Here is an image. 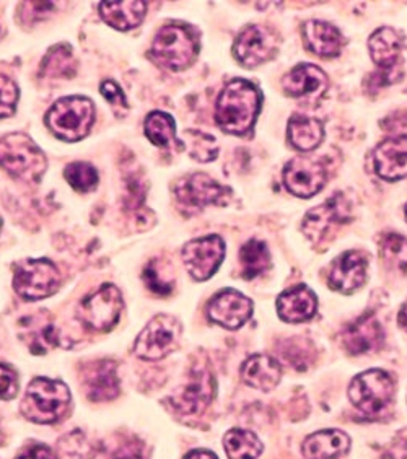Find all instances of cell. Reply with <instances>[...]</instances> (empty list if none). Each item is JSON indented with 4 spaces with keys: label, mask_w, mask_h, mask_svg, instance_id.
Instances as JSON below:
<instances>
[{
    "label": "cell",
    "mask_w": 407,
    "mask_h": 459,
    "mask_svg": "<svg viewBox=\"0 0 407 459\" xmlns=\"http://www.w3.org/2000/svg\"><path fill=\"white\" fill-rule=\"evenodd\" d=\"M328 181L326 167L316 159L297 157L283 169V185L297 197L308 199L318 195Z\"/></svg>",
    "instance_id": "12"
},
{
    "label": "cell",
    "mask_w": 407,
    "mask_h": 459,
    "mask_svg": "<svg viewBox=\"0 0 407 459\" xmlns=\"http://www.w3.org/2000/svg\"><path fill=\"white\" fill-rule=\"evenodd\" d=\"M181 339V325L175 316L159 315L142 331L135 344L134 352L143 360H160L169 353L177 351Z\"/></svg>",
    "instance_id": "8"
},
{
    "label": "cell",
    "mask_w": 407,
    "mask_h": 459,
    "mask_svg": "<svg viewBox=\"0 0 407 459\" xmlns=\"http://www.w3.org/2000/svg\"><path fill=\"white\" fill-rule=\"evenodd\" d=\"M15 459H56V456L45 445H33L22 451Z\"/></svg>",
    "instance_id": "41"
},
{
    "label": "cell",
    "mask_w": 407,
    "mask_h": 459,
    "mask_svg": "<svg viewBox=\"0 0 407 459\" xmlns=\"http://www.w3.org/2000/svg\"><path fill=\"white\" fill-rule=\"evenodd\" d=\"M207 315L213 323L235 331L248 323L253 315V301L239 291L227 289L213 297L207 307Z\"/></svg>",
    "instance_id": "16"
},
{
    "label": "cell",
    "mask_w": 407,
    "mask_h": 459,
    "mask_svg": "<svg viewBox=\"0 0 407 459\" xmlns=\"http://www.w3.org/2000/svg\"><path fill=\"white\" fill-rule=\"evenodd\" d=\"M18 393V377L7 365L0 363V401H10Z\"/></svg>",
    "instance_id": "39"
},
{
    "label": "cell",
    "mask_w": 407,
    "mask_h": 459,
    "mask_svg": "<svg viewBox=\"0 0 407 459\" xmlns=\"http://www.w3.org/2000/svg\"><path fill=\"white\" fill-rule=\"evenodd\" d=\"M0 443H2V430H0Z\"/></svg>",
    "instance_id": "45"
},
{
    "label": "cell",
    "mask_w": 407,
    "mask_h": 459,
    "mask_svg": "<svg viewBox=\"0 0 407 459\" xmlns=\"http://www.w3.org/2000/svg\"><path fill=\"white\" fill-rule=\"evenodd\" d=\"M65 179L69 181V185L79 191V193H89L93 191L98 185V173L95 167H91L90 163L85 161H75L71 163L65 173H64Z\"/></svg>",
    "instance_id": "35"
},
{
    "label": "cell",
    "mask_w": 407,
    "mask_h": 459,
    "mask_svg": "<svg viewBox=\"0 0 407 459\" xmlns=\"http://www.w3.org/2000/svg\"><path fill=\"white\" fill-rule=\"evenodd\" d=\"M277 53V38L274 33L261 25H251L239 33L233 54L245 67H256L274 57Z\"/></svg>",
    "instance_id": "14"
},
{
    "label": "cell",
    "mask_w": 407,
    "mask_h": 459,
    "mask_svg": "<svg viewBox=\"0 0 407 459\" xmlns=\"http://www.w3.org/2000/svg\"><path fill=\"white\" fill-rule=\"evenodd\" d=\"M0 167L25 183H36L48 169L45 153L27 134L13 133L0 139Z\"/></svg>",
    "instance_id": "3"
},
{
    "label": "cell",
    "mask_w": 407,
    "mask_h": 459,
    "mask_svg": "<svg viewBox=\"0 0 407 459\" xmlns=\"http://www.w3.org/2000/svg\"><path fill=\"white\" fill-rule=\"evenodd\" d=\"M61 285L57 267L48 259H27L15 267L13 289L25 300H43L54 295Z\"/></svg>",
    "instance_id": "7"
},
{
    "label": "cell",
    "mask_w": 407,
    "mask_h": 459,
    "mask_svg": "<svg viewBox=\"0 0 407 459\" xmlns=\"http://www.w3.org/2000/svg\"><path fill=\"white\" fill-rule=\"evenodd\" d=\"M349 217H351L349 203L345 201L344 195H336L328 203L321 204L305 215L303 233L313 243H319L321 239L328 238L333 230L349 221Z\"/></svg>",
    "instance_id": "15"
},
{
    "label": "cell",
    "mask_w": 407,
    "mask_h": 459,
    "mask_svg": "<svg viewBox=\"0 0 407 459\" xmlns=\"http://www.w3.org/2000/svg\"><path fill=\"white\" fill-rule=\"evenodd\" d=\"M185 459H217V456L211 453V451L205 450H195L191 451L189 455H186Z\"/></svg>",
    "instance_id": "42"
},
{
    "label": "cell",
    "mask_w": 407,
    "mask_h": 459,
    "mask_svg": "<svg viewBox=\"0 0 407 459\" xmlns=\"http://www.w3.org/2000/svg\"><path fill=\"white\" fill-rule=\"evenodd\" d=\"M301 33L307 48L319 57H336L344 46V38L341 31L326 22L308 20L303 25Z\"/></svg>",
    "instance_id": "24"
},
{
    "label": "cell",
    "mask_w": 407,
    "mask_h": 459,
    "mask_svg": "<svg viewBox=\"0 0 407 459\" xmlns=\"http://www.w3.org/2000/svg\"><path fill=\"white\" fill-rule=\"evenodd\" d=\"M241 378L251 388L271 391L282 378V368L273 357L256 353V355H251L248 360L243 363Z\"/></svg>",
    "instance_id": "25"
},
{
    "label": "cell",
    "mask_w": 407,
    "mask_h": 459,
    "mask_svg": "<svg viewBox=\"0 0 407 459\" xmlns=\"http://www.w3.org/2000/svg\"><path fill=\"white\" fill-rule=\"evenodd\" d=\"M380 257L390 271L407 275V239L404 237L396 233L385 235L380 243Z\"/></svg>",
    "instance_id": "32"
},
{
    "label": "cell",
    "mask_w": 407,
    "mask_h": 459,
    "mask_svg": "<svg viewBox=\"0 0 407 459\" xmlns=\"http://www.w3.org/2000/svg\"><path fill=\"white\" fill-rule=\"evenodd\" d=\"M406 221H407V205H406Z\"/></svg>",
    "instance_id": "47"
},
{
    "label": "cell",
    "mask_w": 407,
    "mask_h": 459,
    "mask_svg": "<svg viewBox=\"0 0 407 459\" xmlns=\"http://www.w3.org/2000/svg\"><path fill=\"white\" fill-rule=\"evenodd\" d=\"M373 167L378 177L398 181L407 177V135L381 142L373 153Z\"/></svg>",
    "instance_id": "20"
},
{
    "label": "cell",
    "mask_w": 407,
    "mask_h": 459,
    "mask_svg": "<svg viewBox=\"0 0 407 459\" xmlns=\"http://www.w3.org/2000/svg\"><path fill=\"white\" fill-rule=\"evenodd\" d=\"M223 448L229 459H256L264 446L255 433L233 429L225 433Z\"/></svg>",
    "instance_id": "29"
},
{
    "label": "cell",
    "mask_w": 407,
    "mask_h": 459,
    "mask_svg": "<svg viewBox=\"0 0 407 459\" xmlns=\"http://www.w3.org/2000/svg\"><path fill=\"white\" fill-rule=\"evenodd\" d=\"M147 13V2L127 0V2H101L100 15L115 30L127 31L139 27Z\"/></svg>",
    "instance_id": "27"
},
{
    "label": "cell",
    "mask_w": 407,
    "mask_h": 459,
    "mask_svg": "<svg viewBox=\"0 0 407 459\" xmlns=\"http://www.w3.org/2000/svg\"><path fill=\"white\" fill-rule=\"evenodd\" d=\"M325 137L323 124L307 116H292L289 123V141L297 151L310 152L316 149Z\"/></svg>",
    "instance_id": "28"
},
{
    "label": "cell",
    "mask_w": 407,
    "mask_h": 459,
    "mask_svg": "<svg viewBox=\"0 0 407 459\" xmlns=\"http://www.w3.org/2000/svg\"><path fill=\"white\" fill-rule=\"evenodd\" d=\"M145 135L157 147H173L177 143V127L173 117L167 113L153 111L145 119Z\"/></svg>",
    "instance_id": "31"
},
{
    "label": "cell",
    "mask_w": 407,
    "mask_h": 459,
    "mask_svg": "<svg viewBox=\"0 0 407 459\" xmlns=\"http://www.w3.org/2000/svg\"><path fill=\"white\" fill-rule=\"evenodd\" d=\"M185 143H186L189 157H193L201 163L212 161L219 155V143L215 141V137L209 134H204L201 131H187L185 133Z\"/></svg>",
    "instance_id": "34"
},
{
    "label": "cell",
    "mask_w": 407,
    "mask_h": 459,
    "mask_svg": "<svg viewBox=\"0 0 407 459\" xmlns=\"http://www.w3.org/2000/svg\"><path fill=\"white\" fill-rule=\"evenodd\" d=\"M241 275L245 279H256L257 275L264 274L271 267V255L264 241L249 239L239 251Z\"/></svg>",
    "instance_id": "30"
},
{
    "label": "cell",
    "mask_w": 407,
    "mask_h": 459,
    "mask_svg": "<svg viewBox=\"0 0 407 459\" xmlns=\"http://www.w3.org/2000/svg\"><path fill=\"white\" fill-rule=\"evenodd\" d=\"M199 46L195 35L186 28L169 25L161 28L153 43L151 56L153 61L169 71H183L195 62Z\"/></svg>",
    "instance_id": "5"
},
{
    "label": "cell",
    "mask_w": 407,
    "mask_h": 459,
    "mask_svg": "<svg viewBox=\"0 0 407 459\" xmlns=\"http://www.w3.org/2000/svg\"><path fill=\"white\" fill-rule=\"evenodd\" d=\"M143 281H145L147 287H149L153 293L169 295V291L173 290V283L169 282L167 279H163V277L160 275L159 269H157L155 263H151L149 267L145 269Z\"/></svg>",
    "instance_id": "40"
},
{
    "label": "cell",
    "mask_w": 407,
    "mask_h": 459,
    "mask_svg": "<svg viewBox=\"0 0 407 459\" xmlns=\"http://www.w3.org/2000/svg\"><path fill=\"white\" fill-rule=\"evenodd\" d=\"M385 339L383 326L377 316L372 313H367L342 331V344L345 351L352 355H362V353L377 351Z\"/></svg>",
    "instance_id": "19"
},
{
    "label": "cell",
    "mask_w": 407,
    "mask_h": 459,
    "mask_svg": "<svg viewBox=\"0 0 407 459\" xmlns=\"http://www.w3.org/2000/svg\"><path fill=\"white\" fill-rule=\"evenodd\" d=\"M215 398V378L207 368L195 367L189 375V380L177 394L171 396V404L178 412L195 415L203 412Z\"/></svg>",
    "instance_id": "13"
},
{
    "label": "cell",
    "mask_w": 407,
    "mask_h": 459,
    "mask_svg": "<svg viewBox=\"0 0 407 459\" xmlns=\"http://www.w3.org/2000/svg\"><path fill=\"white\" fill-rule=\"evenodd\" d=\"M101 95L105 97L108 103L113 107L115 113L117 116H125L129 111V105H127V100L125 97V91L121 90V87L116 83L115 80H107L101 83L100 87Z\"/></svg>",
    "instance_id": "38"
},
{
    "label": "cell",
    "mask_w": 407,
    "mask_h": 459,
    "mask_svg": "<svg viewBox=\"0 0 407 459\" xmlns=\"http://www.w3.org/2000/svg\"><path fill=\"white\" fill-rule=\"evenodd\" d=\"M261 108V95L248 80L235 79L221 90L215 107V121L223 133L248 134Z\"/></svg>",
    "instance_id": "1"
},
{
    "label": "cell",
    "mask_w": 407,
    "mask_h": 459,
    "mask_svg": "<svg viewBox=\"0 0 407 459\" xmlns=\"http://www.w3.org/2000/svg\"><path fill=\"white\" fill-rule=\"evenodd\" d=\"M0 229H2V221H0Z\"/></svg>",
    "instance_id": "46"
},
{
    "label": "cell",
    "mask_w": 407,
    "mask_h": 459,
    "mask_svg": "<svg viewBox=\"0 0 407 459\" xmlns=\"http://www.w3.org/2000/svg\"><path fill=\"white\" fill-rule=\"evenodd\" d=\"M74 71H75V61L69 46H54L41 62L43 77H56V79L72 77Z\"/></svg>",
    "instance_id": "33"
},
{
    "label": "cell",
    "mask_w": 407,
    "mask_h": 459,
    "mask_svg": "<svg viewBox=\"0 0 407 459\" xmlns=\"http://www.w3.org/2000/svg\"><path fill=\"white\" fill-rule=\"evenodd\" d=\"M116 459H145V458H142V456H135V455H127V456H121V458H116Z\"/></svg>",
    "instance_id": "44"
},
{
    "label": "cell",
    "mask_w": 407,
    "mask_h": 459,
    "mask_svg": "<svg viewBox=\"0 0 407 459\" xmlns=\"http://www.w3.org/2000/svg\"><path fill=\"white\" fill-rule=\"evenodd\" d=\"M230 195L229 187L219 185L215 179L204 173L183 178L175 187L178 203L193 211L204 209L207 205H223L229 203Z\"/></svg>",
    "instance_id": "11"
},
{
    "label": "cell",
    "mask_w": 407,
    "mask_h": 459,
    "mask_svg": "<svg viewBox=\"0 0 407 459\" xmlns=\"http://www.w3.org/2000/svg\"><path fill=\"white\" fill-rule=\"evenodd\" d=\"M351 448L349 435L341 430H321L310 435L301 453L305 459H339Z\"/></svg>",
    "instance_id": "26"
},
{
    "label": "cell",
    "mask_w": 407,
    "mask_h": 459,
    "mask_svg": "<svg viewBox=\"0 0 407 459\" xmlns=\"http://www.w3.org/2000/svg\"><path fill=\"white\" fill-rule=\"evenodd\" d=\"M394 398V381L386 371L368 370L357 375L349 386V399L362 414L377 415Z\"/></svg>",
    "instance_id": "6"
},
{
    "label": "cell",
    "mask_w": 407,
    "mask_h": 459,
    "mask_svg": "<svg viewBox=\"0 0 407 459\" xmlns=\"http://www.w3.org/2000/svg\"><path fill=\"white\" fill-rule=\"evenodd\" d=\"M83 388L87 398L93 403H105L115 399L119 394L116 363L100 360L87 365V368L83 370Z\"/></svg>",
    "instance_id": "21"
},
{
    "label": "cell",
    "mask_w": 407,
    "mask_h": 459,
    "mask_svg": "<svg viewBox=\"0 0 407 459\" xmlns=\"http://www.w3.org/2000/svg\"><path fill=\"white\" fill-rule=\"evenodd\" d=\"M71 389L63 381L35 378L28 385L22 401V414L35 424H54L67 414Z\"/></svg>",
    "instance_id": "2"
},
{
    "label": "cell",
    "mask_w": 407,
    "mask_h": 459,
    "mask_svg": "<svg viewBox=\"0 0 407 459\" xmlns=\"http://www.w3.org/2000/svg\"><path fill=\"white\" fill-rule=\"evenodd\" d=\"M123 311V295L115 285H103L79 305V319L91 331H109Z\"/></svg>",
    "instance_id": "9"
},
{
    "label": "cell",
    "mask_w": 407,
    "mask_h": 459,
    "mask_svg": "<svg viewBox=\"0 0 407 459\" xmlns=\"http://www.w3.org/2000/svg\"><path fill=\"white\" fill-rule=\"evenodd\" d=\"M181 255L189 275L195 281L204 282L219 271L225 259V243L217 235L193 239L185 245Z\"/></svg>",
    "instance_id": "10"
},
{
    "label": "cell",
    "mask_w": 407,
    "mask_h": 459,
    "mask_svg": "<svg viewBox=\"0 0 407 459\" xmlns=\"http://www.w3.org/2000/svg\"><path fill=\"white\" fill-rule=\"evenodd\" d=\"M282 89L289 97L319 100L328 91V75L313 64H300L283 77Z\"/></svg>",
    "instance_id": "18"
},
{
    "label": "cell",
    "mask_w": 407,
    "mask_h": 459,
    "mask_svg": "<svg viewBox=\"0 0 407 459\" xmlns=\"http://www.w3.org/2000/svg\"><path fill=\"white\" fill-rule=\"evenodd\" d=\"M399 323H401V326L407 329V301L403 305L401 311H399Z\"/></svg>",
    "instance_id": "43"
},
{
    "label": "cell",
    "mask_w": 407,
    "mask_h": 459,
    "mask_svg": "<svg viewBox=\"0 0 407 459\" xmlns=\"http://www.w3.org/2000/svg\"><path fill=\"white\" fill-rule=\"evenodd\" d=\"M368 261L360 251H347L337 257L331 265L328 283L333 290L341 293H354L367 281Z\"/></svg>",
    "instance_id": "17"
},
{
    "label": "cell",
    "mask_w": 407,
    "mask_h": 459,
    "mask_svg": "<svg viewBox=\"0 0 407 459\" xmlns=\"http://www.w3.org/2000/svg\"><path fill=\"white\" fill-rule=\"evenodd\" d=\"M368 51L380 71H401L403 38L393 28H378L368 39Z\"/></svg>",
    "instance_id": "23"
},
{
    "label": "cell",
    "mask_w": 407,
    "mask_h": 459,
    "mask_svg": "<svg viewBox=\"0 0 407 459\" xmlns=\"http://www.w3.org/2000/svg\"><path fill=\"white\" fill-rule=\"evenodd\" d=\"M318 299L313 291L299 285L290 290L283 291L277 299V313L285 323H303L316 315Z\"/></svg>",
    "instance_id": "22"
},
{
    "label": "cell",
    "mask_w": 407,
    "mask_h": 459,
    "mask_svg": "<svg viewBox=\"0 0 407 459\" xmlns=\"http://www.w3.org/2000/svg\"><path fill=\"white\" fill-rule=\"evenodd\" d=\"M30 349L31 352L43 353L51 349L54 345H57V331L56 327L43 323L41 326L35 327V331H30Z\"/></svg>",
    "instance_id": "36"
},
{
    "label": "cell",
    "mask_w": 407,
    "mask_h": 459,
    "mask_svg": "<svg viewBox=\"0 0 407 459\" xmlns=\"http://www.w3.org/2000/svg\"><path fill=\"white\" fill-rule=\"evenodd\" d=\"M17 103V83L7 75H0V119L13 115Z\"/></svg>",
    "instance_id": "37"
},
{
    "label": "cell",
    "mask_w": 407,
    "mask_h": 459,
    "mask_svg": "<svg viewBox=\"0 0 407 459\" xmlns=\"http://www.w3.org/2000/svg\"><path fill=\"white\" fill-rule=\"evenodd\" d=\"M46 123L59 139L80 141L90 133L95 123L93 101L85 97L61 98L48 111Z\"/></svg>",
    "instance_id": "4"
}]
</instances>
